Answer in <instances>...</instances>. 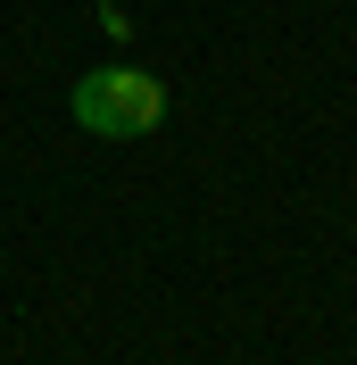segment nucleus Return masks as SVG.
Masks as SVG:
<instances>
[{"mask_svg":"<svg viewBox=\"0 0 357 365\" xmlns=\"http://www.w3.org/2000/svg\"><path fill=\"white\" fill-rule=\"evenodd\" d=\"M67 116L84 133H100V141H141V133H158V116H166V83H158L150 67H91L84 83L67 91Z\"/></svg>","mask_w":357,"mask_h":365,"instance_id":"f257e3e1","label":"nucleus"}]
</instances>
